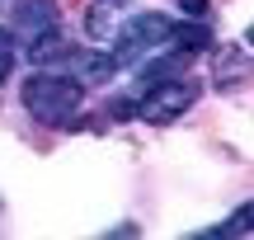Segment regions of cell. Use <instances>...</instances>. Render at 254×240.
Listing matches in <instances>:
<instances>
[{
  "label": "cell",
  "mask_w": 254,
  "mask_h": 240,
  "mask_svg": "<svg viewBox=\"0 0 254 240\" xmlns=\"http://www.w3.org/2000/svg\"><path fill=\"white\" fill-rule=\"evenodd\" d=\"M85 99V85L75 80V75H57V71H38L24 80V109L33 113L38 122H47V127H62V122L75 118V109H80Z\"/></svg>",
  "instance_id": "cell-1"
},
{
  "label": "cell",
  "mask_w": 254,
  "mask_h": 240,
  "mask_svg": "<svg viewBox=\"0 0 254 240\" xmlns=\"http://www.w3.org/2000/svg\"><path fill=\"white\" fill-rule=\"evenodd\" d=\"M165 38H170V19H165V14L132 9V14L123 19V28L113 33V43H118L113 61H118V66H136V61H146L151 52H160Z\"/></svg>",
  "instance_id": "cell-2"
},
{
  "label": "cell",
  "mask_w": 254,
  "mask_h": 240,
  "mask_svg": "<svg viewBox=\"0 0 254 240\" xmlns=\"http://www.w3.org/2000/svg\"><path fill=\"white\" fill-rule=\"evenodd\" d=\"M193 99H198V90L170 75V80L146 85V94L136 99V113H141L151 127H165V122H174L179 113H189V109H193Z\"/></svg>",
  "instance_id": "cell-3"
},
{
  "label": "cell",
  "mask_w": 254,
  "mask_h": 240,
  "mask_svg": "<svg viewBox=\"0 0 254 240\" xmlns=\"http://www.w3.org/2000/svg\"><path fill=\"white\" fill-rule=\"evenodd\" d=\"M127 14H132L127 0H90V9H85V33H90V43H113V33L123 28Z\"/></svg>",
  "instance_id": "cell-4"
},
{
  "label": "cell",
  "mask_w": 254,
  "mask_h": 240,
  "mask_svg": "<svg viewBox=\"0 0 254 240\" xmlns=\"http://www.w3.org/2000/svg\"><path fill=\"white\" fill-rule=\"evenodd\" d=\"M66 61H71V75H75L80 85H109L113 75H118L113 52H71Z\"/></svg>",
  "instance_id": "cell-5"
},
{
  "label": "cell",
  "mask_w": 254,
  "mask_h": 240,
  "mask_svg": "<svg viewBox=\"0 0 254 240\" xmlns=\"http://www.w3.org/2000/svg\"><path fill=\"white\" fill-rule=\"evenodd\" d=\"M47 28H57V5H52V0H19L14 33L38 38V33H47Z\"/></svg>",
  "instance_id": "cell-6"
},
{
  "label": "cell",
  "mask_w": 254,
  "mask_h": 240,
  "mask_svg": "<svg viewBox=\"0 0 254 240\" xmlns=\"http://www.w3.org/2000/svg\"><path fill=\"white\" fill-rule=\"evenodd\" d=\"M165 43H170L174 52L193 57V52H202V47L212 43V33H207L202 19H170V38H165Z\"/></svg>",
  "instance_id": "cell-7"
},
{
  "label": "cell",
  "mask_w": 254,
  "mask_h": 240,
  "mask_svg": "<svg viewBox=\"0 0 254 240\" xmlns=\"http://www.w3.org/2000/svg\"><path fill=\"white\" fill-rule=\"evenodd\" d=\"M28 57H33L38 66H52V61H66L71 57V43L62 38V28H47V33H38V38H28Z\"/></svg>",
  "instance_id": "cell-8"
},
{
  "label": "cell",
  "mask_w": 254,
  "mask_h": 240,
  "mask_svg": "<svg viewBox=\"0 0 254 240\" xmlns=\"http://www.w3.org/2000/svg\"><path fill=\"white\" fill-rule=\"evenodd\" d=\"M250 71V52H240V47H221L217 52V85H231V80H240V75Z\"/></svg>",
  "instance_id": "cell-9"
},
{
  "label": "cell",
  "mask_w": 254,
  "mask_h": 240,
  "mask_svg": "<svg viewBox=\"0 0 254 240\" xmlns=\"http://www.w3.org/2000/svg\"><path fill=\"white\" fill-rule=\"evenodd\" d=\"M250 217H254V207H250V203H240V212H231L212 236H245V231H250Z\"/></svg>",
  "instance_id": "cell-10"
},
{
  "label": "cell",
  "mask_w": 254,
  "mask_h": 240,
  "mask_svg": "<svg viewBox=\"0 0 254 240\" xmlns=\"http://www.w3.org/2000/svg\"><path fill=\"white\" fill-rule=\"evenodd\" d=\"M14 57H19V47H14V33H9V28H0V85H5V75L14 71Z\"/></svg>",
  "instance_id": "cell-11"
},
{
  "label": "cell",
  "mask_w": 254,
  "mask_h": 240,
  "mask_svg": "<svg viewBox=\"0 0 254 240\" xmlns=\"http://www.w3.org/2000/svg\"><path fill=\"white\" fill-rule=\"evenodd\" d=\"M179 9L189 19H202V14H207V0H179Z\"/></svg>",
  "instance_id": "cell-12"
},
{
  "label": "cell",
  "mask_w": 254,
  "mask_h": 240,
  "mask_svg": "<svg viewBox=\"0 0 254 240\" xmlns=\"http://www.w3.org/2000/svg\"><path fill=\"white\" fill-rule=\"evenodd\" d=\"M136 113V99H113V118H132Z\"/></svg>",
  "instance_id": "cell-13"
}]
</instances>
